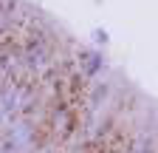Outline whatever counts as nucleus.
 Returning <instances> with one entry per match:
<instances>
[{"label":"nucleus","instance_id":"1","mask_svg":"<svg viewBox=\"0 0 158 153\" xmlns=\"http://www.w3.org/2000/svg\"><path fill=\"white\" fill-rule=\"evenodd\" d=\"M90 153H127L124 150V136L116 130H107L105 136H99V142L90 147Z\"/></svg>","mask_w":158,"mask_h":153}]
</instances>
